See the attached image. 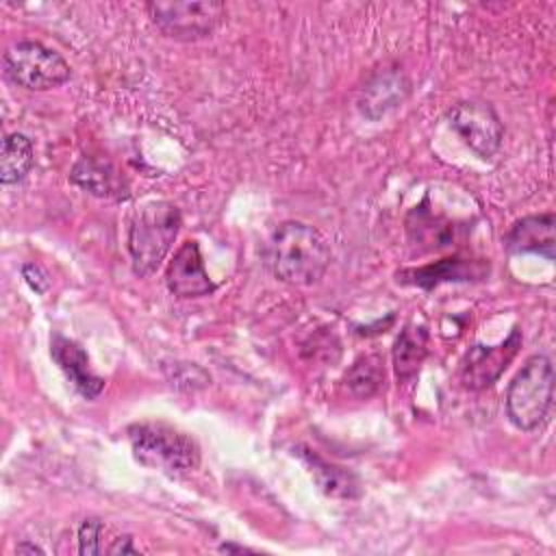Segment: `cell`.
Masks as SVG:
<instances>
[{
  "mask_svg": "<svg viewBox=\"0 0 556 556\" xmlns=\"http://www.w3.org/2000/svg\"><path fill=\"white\" fill-rule=\"evenodd\" d=\"M332 258L326 237L304 222H285L269 243V265L278 280L293 287L315 285Z\"/></svg>",
  "mask_w": 556,
  "mask_h": 556,
  "instance_id": "cell-1",
  "label": "cell"
},
{
  "mask_svg": "<svg viewBox=\"0 0 556 556\" xmlns=\"http://www.w3.org/2000/svg\"><path fill=\"white\" fill-rule=\"evenodd\" d=\"M182 217L178 206L165 200L141 204L128 228V252L137 276H150L167 256Z\"/></svg>",
  "mask_w": 556,
  "mask_h": 556,
  "instance_id": "cell-2",
  "label": "cell"
},
{
  "mask_svg": "<svg viewBox=\"0 0 556 556\" xmlns=\"http://www.w3.org/2000/svg\"><path fill=\"white\" fill-rule=\"evenodd\" d=\"M128 441L141 465L172 476L193 471L200 463L195 439L163 421L132 424L128 428Z\"/></svg>",
  "mask_w": 556,
  "mask_h": 556,
  "instance_id": "cell-3",
  "label": "cell"
},
{
  "mask_svg": "<svg viewBox=\"0 0 556 556\" xmlns=\"http://www.w3.org/2000/svg\"><path fill=\"white\" fill-rule=\"evenodd\" d=\"M554 400V365L549 356L534 354L515 374L506 389V415L519 430H536L549 415Z\"/></svg>",
  "mask_w": 556,
  "mask_h": 556,
  "instance_id": "cell-4",
  "label": "cell"
},
{
  "mask_svg": "<svg viewBox=\"0 0 556 556\" xmlns=\"http://www.w3.org/2000/svg\"><path fill=\"white\" fill-rule=\"evenodd\" d=\"M146 11L152 24L176 41L204 39L226 20V4L217 0H152Z\"/></svg>",
  "mask_w": 556,
  "mask_h": 556,
  "instance_id": "cell-5",
  "label": "cell"
},
{
  "mask_svg": "<svg viewBox=\"0 0 556 556\" xmlns=\"http://www.w3.org/2000/svg\"><path fill=\"white\" fill-rule=\"evenodd\" d=\"M4 74L17 87L28 91H48L70 78L67 61L39 41H17L2 56Z\"/></svg>",
  "mask_w": 556,
  "mask_h": 556,
  "instance_id": "cell-6",
  "label": "cell"
},
{
  "mask_svg": "<svg viewBox=\"0 0 556 556\" xmlns=\"http://www.w3.org/2000/svg\"><path fill=\"white\" fill-rule=\"evenodd\" d=\"M450 126L480 159H491L504 139V126L491 104L465 100L450 109Z\"/></svg>",
  "mask_w": 556,
  "mask_h": 556,
  "instance_id": "cell-7",
  "label": "cell"
},
{
  "mask_svg": "<svg viewBox=\"0 0 556 556\" xmlns=\"http://www.w3.org/2000/svg\"><path fill=\"white\" fill-rule=\"evenodd\" d=\"M521 348V330L513 328L506 339L495 345L476 343L467 350L460 363V382L469 391H482L491 387L502 371L510 365Z\"/></svg>",
  "mask_w": 556,
  "mask_h": 556,
  "instance_id": "cell-8",
  "label": "cell"
},
{
  "mask_svg": "<svg viewBox=\"0 0 556 556\" xmlns=\"http://www.w3.org/2000/svg\"><path fill=\"white\" fill-rule=\"evenodd\" d=\"M165 282L167 289L178 298H202L215 289L204 269L200 245L195 241H185L176 250L165 269Z\"/></svg>",
  "mask_w": 556,
  "mask_h": 556,
  "instance_id": "cell-9",
  "label": "cell"
},
{
  "mask_svg": "<svg viewBox=\"0 0 556 556\" xmlns=\"http://www.w3.org/2000/svg\"><path fill=\"white\" fill-rule=\"evenodd\" d=\"M489 274V263L478 258H443L432 265L413 267L397 271V280L404 285H415L421 289H432L441 282H467L480 280Z\"/></svg>",
  "mask_w": 556,
  "mask_h": 556,
  "instance_id": "cell-10",
  "label": "cell"
},
{
  "mask_svg": "<svg viewBox=\"0 0 556 556\" xmlns=\"http://www.w3.org/2000/svg\"><path fill=\"white\" fill-rule=\"evenodd\" d=\"M556 217L554 213H539L517 219L504 237V245L510 254H541L554 261L556 250Z\"/></svg>",
  "mask_w": 556,
  "mask_h": 556,
  "instance_id": "cell-11",
  "label": "cell"
},
{
  "mask_svg": "<svg viewBox=\"0 0 556 556\" xmlns=\"http://www.w3.org/2000/svg\"><path fill=\"white\" fill-rule=\"evenodd\" d=\"M50 354L83 397L91 400L100 395V391L104 389V380L91 371L89 356L76 341L56 334L50 343Z\"/></svg>",
  "mask_w": 556,
  "mask_h": 556,
  "instance_id": "cell-12",
  "label": "cell"
},
{
  "mask_svg": "<svg viewBox=\"0 0 556 556\" xmlns=\"http://www.w3.org/2000/svg\"><path fill=\"white\" fill-rule=\"evenodd\" d=\"M428 356V330L424 326H404L393 345V367L400 382H408L417 376L421 363Z\"/></svg>",
  "mask_w": 556,
  "mask_h": 556,
  "instance_id": "cell-13",
  "label": "cell"
},
{
  "mask_svg": "<svg viewBox=\"0 0 556 556\" xmlns=\"http://www.w3.org/2000/svg\"><path fill=\"white\" fill-rule=\"evenodd\" d=\"M300 456L306 463L313 480L317 482V486L326 495L341 497V500H352V497L361 495L358 480H356V476L352 471H348L343 467H337V465H330V463L321 460L317 454H313L308 450H304Z\"/></svg>",
  "mask_w": 556,
  "mask_h": 556,
  "instance_id": "cell-14",
  "label": "cell"
},
{
  "mask_svg": "<svg viewBox=\"0 0 556 556\" xmlns=\"http://www.w3.org/2000/svg\"><path fill=\"white\" fill-rule=\"evenodd\" d=\"M35 163L33 141L24 132H9L2 139L0 152V180L2 185L20 182Z\"/></svg>",
  "mask_w": 556,
  "mask_h": 556,
  "instance_id": "cell-15",
  "label": "cell"
},
{
  "mask_svg": "<svg viewBox=\"0 0 556 556\" xmlns=\"http://www.w3.org/2000/svg\"><path fill=\"white\" fill-rule=\"evenodd\" d=\"M384 382V367L380 356L365 354L352 363V367L345 374V387L352 395L367 400L380 391Z\"/></svg>",
  "mask_w": 556,
  "mask_h": 556,
  "instance_id": "cell-16",
  "label": "cell"
},
{
  "mask_svg": "<svg viewBox=\"0 0 556 556\" xmlns=\"http://www.w3.org/2000/svg\"><path fill=\"white\" fill-rule=\"evenodd\" d=\"M72 180L87 189L93 195H113L117 193L115 172L106 163H98L91 159H80L72 169Z\"/></svg>",
  "mask_w": 556,
  "mask_h": 556,
  "instance_id": "cell-17",
  "label": "cell"
},
{
  "mask_svg": "<svg viewBox=\"0 0 556 556\" xmlns=\"http://www.w3.org/2000/svg\"><path fill=\"white\" fill-rule=\"evenodd\" d=\"M104 534V526L100 519H85L83 526L78 528V552L85 556L100 554L102 545L100 539Z\"/></svg>",
  "mask_w": 556,
  "mask_h": 556,
  "instance_id": "cell-18",
  "label": "cell"
},
{
  "mask_svg": "<svg viewBox=\"0 0 556 556\" xmlns=\"http://www.w3.org/2000/svg\"><path fill=\"white\" fill-rule=\"evenodd\" d=\"M24 278L28 280V285H30L37 293H43L46 287H48V280L43 278V274H41L39 267H35V265H24Z\"/></svg>",
  "mask_w": 556,
  "mask_h": 556,
  "instance_id": "cell-19",
  "label": "cell"
},
{
  "mask_svg": "<svg viewBox=\"0 0 556 556\" xmlns=\"http://www.w3.org/2000/svg\"><path fill=\"white\" fill-rule=\"evenodd\" d=\"M109 554H137V547L132 545L130 536H117L109 547Z\"/></svg>",
  "mask_w": 556,
  "mask_h": 556,
  "instance_id": "cell-20",
  "label": "cell"
},
{
  "mask_svg": "<svg viewBox=\"0 0 556 556\" xmlns=\"http://www.w3.org/2000/svg\"><path fill=\"white\" fill-rule=\"evenodd\" d=\"M15 554H43V549H41L39 545H35V543L22 541V543H17V547H15Z\"/></svg>",
  "mask_w": 556,
  "mask_h": 556,
  "instance_id": "cell-21",
  "label": "cell"
},
{
  "mask_svg": "<svg viewBox=\"0 0 556 556\" xmlns=\"http://www.w3.org/2000/svg\"><path fill=\"white\" fill-rule=\"evenodd\" d=\"M219 552H250V549H248V547H241V545H230V543H226V545L219 547Z\"/></svg>",
  "mask_w": 556,
  "mask_h": 556,
  "instance_id": "cell-22",
  "label": "cell"
}]
</instances>
